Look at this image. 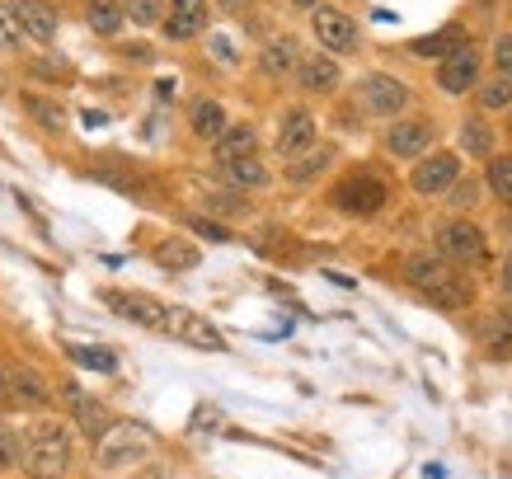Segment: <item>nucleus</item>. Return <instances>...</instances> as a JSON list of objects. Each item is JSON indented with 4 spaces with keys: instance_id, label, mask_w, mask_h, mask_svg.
I'll return each mask as SVG.
<instances>
[{
    "instance_id": "1",
    "label": "nucleus",
    "mask_w": 512,
    "mask_h": 479,
    "mask_svg": "<svg viewBox=\"0 0 512 479\" xmlns=\"http://www.w3.org/2000/svg\"><path fill=\"white\" fill-rule=\"evenodd\" d=\"M404 278H409V287H414L423 301H433V306H442V310H466L470 296H475L470 278H461V268L447 263L442 254H414V259L404 263Z\"/></svg>"
},
{
    "instance_id": "2",
    "label": "nucleus",
    "mask_w": 512,
    "mask_h": 479,
    "mask_svg": "<svg viewBox=\"0 0 512 479\" xmlns=\"http://www.w3.org/2000/svg\"><path fill=\"white\" fill-rule=\"evenodd\" d=\"M71 465V428L57 418H38L19 433V470L33 479H62Z\"/></svg>"
},
{
    "instance_id": "3",
    "label": "nucleus",
    "mask_w": 512,
    "mask_h": 479,
    "mask_svg": "<svg viewBox=\"0 0 512 479\" xmlns=\"http://www.w3.org/2000/svg\"><path fill=\"white\" fill-rule=\"evenodd\" d=\"M151 451H156V433H151L146 423H132V418H123V423H109L104 433L94 437V461L104 465V470L137 465V461H146Z\"/></svg>"
},
{
    "instance_id": "4",
    "label": "nucleus",
    "mask_w": 512,
    "mask_h": 479,
    "mask_svg": "<svg viewBox=\"0 0 512 479\" xmlns=\"http://www.w3.org/2000/svg\"><path fill=\"white\" fill-rule=\"evenodd\" d=\"M437 254L456 268H480L489 259V240H484L480 226H470V221H447L442 231H437Z\"/></svg>"
},
{
    "instance_id": "5",
    "label": "nucleus",
    "mask_w": 512,
    "mask_h": 479,
    "mask_svg": "<svg viewBox=\"0 0 512 479\" xmlns=\"http://www.w3.org/2000/svg\"><path fill=\"white\" fill-rule=\"evenodd\" d=\"M160 334H170V339L188 343V348H198V353H226V339L217 334V325H207V315H193L184 306H170L165 310V329Z\"/></svg>"
},
{
    "instance_id": "6",
    "label": "nucleus",
    "mask_w": 512,
    "mask_h": 479,
    "mask_svg": "<svg viewBox=\"0 0 512 479\" xmlns=\"http://www.w3.org/2000/svg\"><path fill=\"white\" fill-rule=\"evenodd\" d=\"M386 184L376 179V174H353V179H343L334 188V207L348 212V217H376L381 207H386Z\"/></svg>"
},
{
    "instance_id": "7",
    "label": "nucleus",
    "mask_w": 512,
    "mask_h": 479,
    "mask_svg": "<svg viewBox=\"0 0 512 479\" xmlns=\"http://www.w3.org/2000/svg\"><path fill=\"white\" fill-rule=\"evenodd\" d=\"M0 376H5V400H10V404H19V409H47L52 390H47L43 371L24 367V362H5V367H0Z\"/></svg>"
},
{
    "instance_id": "8",
    "label": "nucleus",
    "mask_w": 512,
    "mask_h": 479,
    "mask_svg": "<svg viewBox=\"0 0 512 479\" xmlns=\"http://www.w3.org/2000/svg\"><path fill=\"white\" fill-rule=\"evenodd\" d=\"M311 29L329 57H334V52H357V24L343 15V10H334V5H315Z\"/></svg>"
},
{
    "instance_id": "9",
    "label": "nucleus",
    "mask_w": 512,
    "mask_h": 479,
    "mask_svg": "<svg viewBox=\"0 0 512 479\" xmlns=\"http://www.w3.org/2000/svg\"><path fill=\"white\" fill-rule=\"evenodd\" d=\"M437 85L447 94H470L475 85H480V52L470 43H461L456 52H447L442 57V66H437Z\"/></svg>"
},
{
    "instance_id": "10",
    "label": "nucleus",
    "mask_w": 512,
    "mask_h": 479,
    "mask_svg": "<svg viewBox=\"0 0 512 479\" xmlns=\"http://www.w3.org/2000/svg\"><path fill=\"white\" fill-rule=\"evenodd\" d=\"M461 179V160L451 151H433L423 155L419 165H414V174H409V184H414V193H447L451 184Z\"/></svg>"
},
{
    "instance_id": "11",
    "label": "nucleus",
    "mask_w": 512,
    "mask_h": 479,
    "mask_svg": "<svg viewBox=\"0 0 512 479\" xmlns=\"http://www.w3.org/2000/svg\"><path fill=\"white\" fill-rule=\"evenodd\" d=\"M104 301H109V310H118L123 320H132V325L141 329H165V301H156V296L146 292H104Z\"/></svg>"
},
{
    "instance_id": "12",
    "label": "nucleus",
    "mask_w": 512,
    "mask_h": 479,
    "mask_svg": "<svg viewBox=\"0 0 512 479\" xmlns=\"http://www.w3.org/2000/svg\"><path fill=\"white\" fill-rule=\"evenodd\" d=\"M10 15L19 19L24 38H33V43H52L57 29H62V15L47 0H10Z\"/></svg>"
},
{
    "instance_id": "13",
    "label": "nucleus",
    "mask_w": 512,
    "mask_h": 479,
    "mask_svg": "<svg viewBox=\"0 0 512 479\" xmlns=\"http://www.w3.org/2000/svg\"><path fill=\"white\" fill-rule=\"evenodd\" d=\"M315 137H320V127H315V113H311V109H292L287 118H282V127H278V155L296 160V155L311 151Z\"/></svg>"
},
{
    "instance_id": "14",
    "label": "nucleus",
    "mask_w": 512,
    "mask_h": 479,
    "mask_svg": "<svg viewBox=\"0 0 512 479\" xmlns=\"http://www.w3.org/2000/svg\"><path fill=\"white\" fill-rule=\"evenodd\" d=\"M362 99H367V109H372V113H381V118H395V113L409 104V85L376 71V76L362 80Z\"/></svg>"
},
{
    "instance_id": "15",
    "label": "nucleus",
    "mask_w": 512,
    "mask_h": 479,
    "mask_svg": "<svg viewBox=\"0 0 512 479\" xmlns=\"http://www.w3.org/2000/svg\"><path fill=\"white\" fill-rule=\"evenodd\" d=\"M296 80H301V90H315V94L339 90V62H334L329 52H301Z\"/></svg>"
},
{
    "instance_id": "16",
    "label": "nucleus",
    "mask_w": 512,
    "mask_h": 479,
    "mask_svg": "<svg viewBox=\"0 0 512 479\" xmlns=\"http://www.w3.org/2000/svg\"><path fill=\"white\" fill-rule=\"evenodd\" d=\"M433 146V123L428 118H409V123H395L386 132V151L390 155H404V160H414Z\"/></svg>"
},
{
    "instance_id": "17",
    "label": "nucleus",
    "mask_w": 512,
    "mask_h": 479,
    "mask_svg": "<svg viewBox=\"0 0 512 479\" xmlns=\"http://www.w3.org/2000/svg\"><path fill=\"white\" fill-rule=\"evenodd\" d=\"M165 24V33L170 38H198L202 29H207V0H170V15L160 19Z\"/></svg>"
},
{
    "instance_id": "18",
    "label": "nucleus",
    "mask_w": 512,
    "mask_h": 479,
    "mask_svg": "<svg viewBox=\"0 0 512 479\" xmlns=\"http://www.w3.org/2000/svg\"><path fill=\"white\" fill-rule=\"evenodd\" d=\"M62 400H66V409L76 414V423H80V428H85L90 437H99L104 428H109V409H104L99 400H90V395H85L80 386H62Z\"/></svg>"
},
{
    "instance_id": "19",
    "label": "nucleus",
    "mask_w": 512,
    "mask_h": 479,
    "mask_svg": "<svg viewBox=\"0 0 512 479\" xmlns=\"http://www.w3.org/2000/svg\"><path fill=\"white\" fill-rule=\"evenodd\" d=\"M151 259L165 268V273H188V268H198V245L193 240H184V235H165L156 249H151Z\"/></svg>"
},
{
    "instance_id": "20",
    "label": "nucleus",
    "mask_w": 512,
    "mask_h": 479,
    "mask_svg": "<svg viewBox=\"0 0 512 479\" xmlns=\"http://www.w3.org/2000/svg\"><path fill=\"white\" fill-rule=\"evenodd\" d=\"M264 71L268 76H292L296 71V62H301V43H296L292 33H278V38H268V47H264Z\"/></svg>"
},
{
    "instance_id": "21",
    "label": "nucleus",
    "mask_w": 512,
    "mask_h": 479,
    "mask_svg": "<svg viewBox=\"0 0 512 479\" xmlns=\"http://www.w3.org/2000/svg\"><path fill=\"white\" fill-rule=\"evenodd\" d=\"M221 179L231 188H264L268 184V170L254 160V155H240V160H217Z\"/></svg>"
},
{
    "instance_id": "22",
    "label": "nucleus",
    "mask_w": 512,
    "mask_h": 479,
    "mask_svg": "<svg viewBox=\"0 0 512 479\" xmlns=\"http://www.w3.org/2000/svg\"><path fill=\"white\" fill-rule=\"evenodd\" d=\"M212 146H217V160H240V155H254L259 132H254L249 123H226V132H221Z\"/></svg>"
},
{
    "instance_id": "23",
    "label": "nucleus",
    "mask_w": 512,
    "mask_h": 479,
    "mask_svg": "<svg viewBox=\"0 0 512 479\" xmlns=\"http://www.w3.org/2000/svg\"><path fill=\"white\" fill-rule=\"evenodd\" d=\"M221 132H226V109H221L217 99H198L193 104V137L217 141Z\"/></svg>"
},
{
    "instance_id": "24",
    "label": "nucleus",
    "mask_w": 512,
    "mask_h": 479,
    "mask_svg": "<svg viewBox=\"0 0 512 479\" xmlns=\"http://www.w3.org/2000/svg\"><path fill=\"white\" fill-rule=\"evenodd\" d=\"M480 343L489 357H512V320L508 315H489L480 325Z\"/></svg>"
},
{
    "instance_id": "25",
    "label": "nucleus",
    "mask_w": 512,
    "mask_h": 479,
    "mask_svg": "<svg viewBox=\"0 0 512 479\" xmlns=\"http://www.w3.org/2000/svg\"><path fill=\"white\" fill-rule=\"evenodd\" d=\"M461 43H466V38H461V29H456V24H447V29L428 33V38H414V43H409V52H414V57H447V52H456Z\"/></svg>"
},
{
    "instance_id": "26",
    "label": "nucleus",
    "mask_w": 512,
    "mask_h": 479,
    "mask_svg": "<svg viewBox=\"0 0 512 479\" xmlns=\"http://www.w3.org/2000/svg\"><path fill=\"white\" fill-rule=\"evenodd\" d=\"M85 24H90L94 33L113 38V33L123 29V10H118L113 0H90V5H85Z\"/></svg>"
},
{
    "instance_id": "27",
    "label": "nucleus",
    "mask_w": 512,
    "mask_h": 479,
    "mask_svg": "<svg viewBox=\"0 0 512 479\" xmlns=\"http://www.w3.org/2000/svg\"><path fill=\"white\" fill-rule=\"evenodd\" d=\"M24 109H29L33 118L47 127V132H62V127H66V109L57 104V99H43V94H24Z\"/></svg>"
},
{
    "instance_id": "28",
    "label": "nucleus",
    "mask_w": 512,
    "mask_h": 479,
    "mask_svg": "<svg viewBox=\"0 0 512 479\" xmlns=\"http://www.w3.org/2000/svg\"><path fill=\"white\" fill-rule=\"evenodd\" d=\"M461 151L475 155V160L494 155V132H489L484 123H475V118H470V123H461Z\"/></svg>"
},
{
    "instance_id": "29",
    "label": "nucleus",
    "mask_w": 512,
    "mask_h": 479,
    "mask_svg": "<svg viewBox=\"0 0 512 479\" xmlns=\"http://www.w3.org/2000/svg\"><path fill=\"white\" fill-rule=\"evenodd\" d=\"M123 19L141 24V29H156L165 19V0H123Z\"/></svg>"
},
{
    "instance_id": "30",
    "label": "nucleus",
    "mask_w": 512,
    "mask_h": 479,
    "mask_svg": "<svg viewBox=\"0 0 512 479\" xmlns=\"http://www.w3.org/2000/svg\"><path fill=\"white\" fill-rule=\"evenodd\" d=\"M329 160H334L329 146H320V151H311V155H296V165L287 170V179H292V184H306V179H315V174L325 170Z\"/></svg>"
},
{
    "instance_id": "31",
    "label": "nucleus",
    "mask_w": 512,
    "mask_h": 479,
    "mask_svg": "<svg viewBox=\"0 0 512 479\" xmlns=\"http://www.w3.org/2000/svg\"><path fill=\"white\" fill-rule=\"evenodd\" d=\"M480 104L489 113H498V109H512V80L508 76H498V80H484L480 85Z\"/></svg>"
},
{
    "instance_id": "32",
    "label": "nucleus",
    "mask_w": 512,
    "mask_h": 479,
    "mask_svg": "<svg viewBox=\"0 0 512 479\" xmlns=\"http://www.w3.org/2000/svg\"><path fill=\"white\" fill-rule=\"evenodd\" d=\"M489 188L503 202H512V155H498L494 165H489Z\"/></svg>"
},
{
    "instance_id": "33",
    "label": "nucleus",
    "mask_w": 512,
    "mask_h": 479,
    "mask_svg": "<svg viewBox=\"0 0 512 479\" xmlns=\"http://www.w3.org/2000/svg\"><path fill=\"white\" fill-rule=\"evenodd\" d=\"M71 357L90 371H118V357H113L109 348H71Z\"/></svg>"
},
{
    "instance_id": "34",
    "label": "nucleus",
    "mask_w": 512,
    "mask_h": 479,
    "mask_svg": "<svg viewBox=\"0 0 512 479\" xmlns=\"http://www.w3.org/2000/svg\"><path fill=\"white\" fill-rule=\"evenodd\" d=\"M475 202H480V184H475V179H456V184L447 188V207H456V212H466Z\"/></svg>"
},
{
    "instance_id": "35",
    "label": "nucleus",
    "mask_w": 512,
    "mask_h": 479,
    "mask_svg": "<svg viewBox=\"0 0 512 479\" xmlns=\"http://www.w3.org/2000/svg\"><path fill=\"white\" fill-rule=\"evenodd\" d=\"M10 465H19V428L0 418V470H10Z\"/></svg>"
},
{
    "instance_id": "36",
    "label": "nucleus",
    "mask_w": 512,
    "mask_h": 479,
    "mask_svg": "<svg viewBox=\"0 0 512 479\" xmlns=\"http://www.w3.org/2000/svg\"><path fill=\"white\" fill-rule=\"evenodd\" d=\"M19 43H24V29H19V19L10 15V5H0V47H10V52H15Z\"/></svg>"
},
{
    "instance_id": "37",
    "label": "nucleus",
    "mask_w": 512,
    "mask_h": 479,
    "mask_svg": "<svg viewBox=\"0 0 512 479\" xmlns=\"http://www.w3.org/2000/svg\"><path fill=\"white\" fill-rule=\"evenodd\" d=\"M193 235H202V240H212V245H226V240H231V231H226V226H217V221H207V217L193 221Z\"/></svg>"
},
{
    "instance_id": "38",
    "label": "nucleus",
    "mask_w": 512,
    "mask_h": 479,
    "mask_svg": "<svg viewBox=\"0 0 512 479\" xmlns=\"http://www.w3.org/2000/svg\"><path fill=\"white\" fill-rule=\"evenodd\" d=\"M207 207H212V212H231V217H240V212H245L249 202L240 198V193H217V198L207 202Z\"/></svg>"
},
{
    "instance_id": "39",
    "label": "nucleus",
    "mask_w": 512,
    "mask_h": 479,
    "mask_svg": "<svg viewBox=\"0 0 512 479\" xmlns=\"http://www.w3.org/2000/svg\"><path fill=\"white\" fill-rule=\"evenodd\" d=\"M212 57H217L221 66H235V62H240V52H235V43H231V38H221V33L212 38Z\"/></svg>"
},
{
    "instance_id": "40",
    "label": "nucleus",
    "mask_w": 512,
    "mask_h": 479,
    "mask_svg": "<svg viewBox=\"0 0 512 479\" xmlns=\"http://www.w3.org/2000/svg\"><path fill=\"white\" fill-rule=\"evenodd\" d=\"M494 57H498V66H503V76L512 80V33H503L494 43Z\"/></svg>"
},
{
    "instance_id": "41",
    "label": "nucleus",
    "mask_w": 512,
    "mask_h": 479,
    "mask_svg": "<svg viewBox=\"0 0 512 479\" xmlns=\"http://www.w3.org/2000/svg\"><path fill=\"white\" fill-rule=\"evenodd\" d=\"M33 71H38V76H66L62 62H33Z\"/></svg>"
},
{
    "instance_id": "42",
    "label": "nucleus",
    "mask_w": 512,
    "mask_h": 479,
    "mask_svg": "<svg viewBox=\"0 0 512 479\" xmlns=\"http://www.w3.org/2000/svg\"><path fill=\"white\" fill-rule=\"evenodd\" d=\"M221 10H226V15H245L249 10V0H217Z\"/></svg>"
},
{
    "instance_id": "43",
    "label": "nucleus",
    "mask_w": 512,
    "mask_h": 479,
    "mask_svg": "<svg viewBox=\"0 0 512 479\" xmlns=\"http://www.w3.org/2000/svg\"><path fill=\"white\" fill-rule=\"evenodd\" d=\"M503 296L512 301V254H508V263H503Z\"/></svg>"
},
{
    "instance_id": "44",
    "label": "nucleus",
    "mask_w": 512,
    "mask_h": 479,
    "mask_svg": "<svg viewBox=\"0 0 512 479\" xmlns=\"http://www.w3.org/2000/svg\"><path fill=\"white\" fill-rule=\"evenodd\" d=\"M137 479H170V470H160V465H146Z\"/></svg>"
},
{
    "instance_id": "45",
    "label": "nucleus",
    "mask_w": 512,
    "mask_h": 479,
    "mask_svg": "<svg viewBox=\"0 0 512 479\" xmlns=\"http://www.w3.org/2000/svg\"><path fill=\"white\" fill-rule=\"evenodd\" d=\"M296 10H315V5H325V0H292Z\"/></svg>"
},
{
    "instance_id": "46",
    "label": "nucleus",
    "mask_w": 512,
    "mask_h": 479,
    "mask_svg": "<svg viewBox=\"0 0 512 479\" xmlns=\"http://www.w3.org/2000/svg\"><path fill=\"white\" fill-rule=\"evenodd\" d=\"M0 404H5V376H0Z\"/></svg>"
},
{
    "instance_id": "47",
    "label": "nucleus",
    "mask_w": 512,
    "mask_h": 479,
    "mask_svg": "<svg viewBox=\"0 0 512 479\" xmlns=\"http://www.w3.org/2000/svg\"><path fill=\"white\" fill-rule=\"evenodd\" d=\"M0 90H5V76H0Z\"/></svg>"
}]
</instances>
